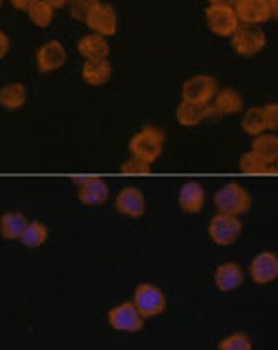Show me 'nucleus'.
I'll return each mask as SVG.
<instances>
[{"mask_svg":"<svg viewBox=\"0 0 278 350\" xmlns=\"http://www.w3.org/2000/svg\"><path fill=\"white\" fill-rule=\"evenodd\" d=\"M53 12H55V10H53L50 4H46L44 0H38V2H35V4L29 8L27 14H29L31 21H33L38 29H48L53 21Z\"/></svg>","mask_w":278,"mask_h":350,"instance_id":"bb28decb","label":"nucleus"},{"mask_svg":"<svg viewBox=\"0 0 278 350\" xmlns=\"http://www.w3.org/2000/svg\"><path fill=\"white\" fill-rule=\"evenodd\" d=\"M218 350H253L252 339L244 332L231 333L218 342Z\"/></svg>","mask_w":278,"mask_h":350,"instance_id":"cd10ccee","label":"nucleus"},{"mask_svg":"<svg viewBox=\"0 0 278 350\" xmlns=\"http://www.w3.org/2000/svg\"><path fill=\"white\" fill-rule=\"evenodd\" d=\"M252 150L257 152L263 160H267L270 166H275L278 158V135L277 133H261L257 137H253Z\"/></svg>","mask_w":278,"mask_h":350,"instance_id":"5701e85b","label":"nucleus"},{"mask_svg":"<svg viewBox=\"0 0 278 350\" xmlns=\"http://www.w3.org/2000/svg\"><path fill=\"white\" fill-rule=\"evenodd\" d=\"M77 50L86 62L88 59H109V53H111L107 38L101 35H96V33L82 36L79 44H77Z\"/></svg>","mask_w":278,"mask_h":350,"instance_id":"aec40b11","label":"nucleus"},{"mask_svg":"<svg viewBox=\"0 0 278 350\" xmlns=\"http://www.w3.org/2000/svg\"><path fill=\"white\" fill-rule=\"evenodd\" d=\"M113 77V67L109 59H88L82 65V80L88 86H105Z\"/></svg>","mask_w":278,"mask_h":350,"instance_id":"6ab92c4d","label":"nucleus"},{"mask_svg":"<svg viewBox=\"0 0 278 350\" xmlns=\"http://www.w3.org/2000/svg\"><path fill=\"white\" fill-rule=\"evenodd\" d=\"M67 63V50L60 40H50L42 44L36 52V67L40 72H55Z\"/></svg>","mask_w":278,"mask_h":350,"instance_id":"ddd939ff","label":"nucleus"},{"mask_svg":"<svg viewBox=\"0 0 278 350\" xmlns=\"http://www.w3.org/2000/svg\"><path fill=\"white\" fill-rule=\"evenodd\" d=\"M88 25V29L92 33L101 36H113L118 29V18H116V12L111 4L107 2H99L96 8L90 12V16L84 21Z\"/></svg>","mask_w":278,"mask_h":350,"instance_id":"9d476101","label":"nucleus"},{"mask_svg":"<svg viewBox=\"0 0 278 350\" xmlns=\"http://www.w3.org/2000/svg\"><path fill=\"white\" fill-rule=\"evenodd\" d=\"M240 172L242 174H270V172H275V166H270L269 162L263 160L257 152L250 150L240 158Z\"/></svg>","mask_w":278,"mask_h":350,"instance_id":"a878e982","label":"nucleus"},{"mask_svg":"<svg viewBox=\"0 0 278 350\" xmlns=\"http://www.w3.org/2000/svg\"><path fill=\"white\" fill-rule=\"evenodd\" d=\"M214 284L223 293L235 291L244 284V269L235 261L221 262L214 272Z\"/></svg>","mask_w":278,"mask_h":350,"instance_id":"2eb2a0df","label":"nucleus"},{"mask_svg":"<svg viewBox=\"0 0 278 350\" xmlns=\"http://www.w3.org/2000/svg\"><path fill=\"white\" fill-rule=\"evenodd\" d=\"M164 131L157 128V126H145L143 130H139L134 137L130 139V154L134 158H139L147 164H155L162 149H164Z\"/></svg>","mask_w":278,"mask_h":350,"instance_id":"f257e3e1","label":"nucleus"},{"mask_svg":"<svg viewBox=\"0 0 278 350\" xmlns=\"http://www.w3.org/2000/svg\"><path fill=\"white\" fill-rule=\"evenodd\" d=\"M210 107H212L214 114H219V116L238 114L244 109V97L236 92L235 88H223L216 94Z\"/></svg>","mask_w":278,"mask_h":350,"instance_id":"a211bd4d","label":"nucleus"},{"mask_svg":"<svg viewBox=\"0 0 278 350\" xmlns=\"http://www.w3.org/2000/svg\"><path fill=\"white\" fill-rule=\"evenodd\" d=\"M151 164L147 162H143V160H139V158L131 157L130 160H126L124 164L121 166L122 174H149L151 172Z\"/></svg>","mask_w":278,"mask_h":350,"instance_id":"c756f323","label":"nucleus"},{"mask_svg":"<svg viewBox=\"0 0 278 350\" xmlns=\"http://www.w3.org/2000/svg\"><path fill=\"white\" fill-rule=\"evenodd\" d=\"M204 202H206V191L199 181H187L183 185L177 196V204L183 213H191V215L200 213L204 210Z\"/></svg>","mask_w":278,"mask_h":350,"instance_id":"dca6fc26","label":"nucleus"},{"mask_svg":"<svg viewBox=\"0 0 278 350\" xmlns=\"http://www.w3.org/2000/svg\"><path fill=\"white\" fill-rule=\"evenodd\" d=\"M242 221L235 215L218 213L214 215L208 225V237L214 244L218 245H233L242 237Z\"/></svg>","mask_w":278,"mask_h":350,"instance_id":"39448f33","label":"nucleus"},{"mask_svg":"<svg viewBox=\"0 0 278 350\" xmlns=\"http://www.w3.org/2000/svg\"><path fill=\"white\" fill-rule=\"evenodd\" d=\"M114 208L118 213L126 215V217L138 219L141 217L145 210H147V204H145V196L139 191L138 187H124L121 193L116 194L114 198Z\"/></svg>","mask_w":278,"mask_h":350,"instance_id":"4468645a","label":"nucleus"},{"mask_svg":"<svg viewBox=\"0 0 278 350\" xmlns=\"http://www.w3.org/2000/svg\"><path fill=\"white\" fill-rule=\"evenodd\" d=\"M35 2H38V0H10V4L16 10H19V12H29V8H31Z\"/></svg>","mask_w":278,"mask_h":350,"instance_id":"2f4dec72","label":"nucleus"},{"mask_svg":"<svg viewBox=\"0 0 278 350\" xmlns=\"http://www.w3.org/2000/svg\"><path fill=\"white\" fill-rule=\"evenodd\" d=\"M73 183L79 187V200L90 208H99L109 200V185L101 177H75Z\"/></svg>","mask_w":278,"mask_h":350,"instance_id":"1a4fd4ad","label":"nucleus"},{"mask_svg":"<svg viewBox=\"0 0 278 350\" xmlns=\"http://www.w3.org/2000/svg\"><path fill=\"white\" fill-rule=\"evenodd\" d=\"M48 234H50V230H48V227L44 225L42 221H29V225H27L25 232H23V237H21L19 242L25 247L36 250V247L46 244Z\"/></svg>","mask_w":278,"mask_h":350,"instance_id":"393cba45","label":"nucleus"},{"mask_svg":"<svg viewBox=\"0 0 278 350\" xmlns=\"http://www.w3.org/2000/svg\"><path fill=\"white\" fill-rule=\"evenodd\" d=\"M46 4H50L53 10H60V8H65L67 4H69V0H44Z\"/></svg>","mask_w":278,"mask_h":350,"instance_id":"f704fd0d","label":"nucleus"},{"mask_svg":"<svg viewBox=\"0 0 278 350\" xmlns=\"http://www.w3.org/2000/svg\"><path fill=\"white\" fill-rule=\"evenodd\" d=\"M212 113V107L210 105H199V103H191V101H183L175 109V120L183 128H194L200 126L208 118Z\"/></svg>","mask_w":278,"mask_h":350,"instance_id":"f3484780","label":"nucleus"},{"mask_svg":"<svg viewBox=\"0 0 278 350\" xmlns=\"http://www.w3.org/2000/svg\"><path fill=\"white\" fill-rule=\"evenodd\" d=\"M275 172H278V158H277V162H275Z\"/></svg>","mask_w":278,"mask_h":350,"instance_id":"e433bc0d","label":"nucleus"},{"mask_svg":"<svg viewBox=\"0 0 278 350\" xmlns=\"http://www.w3.org/2000/svg\"><path fill=\"white\" fill-rule=\"evenodd\" d=\"M107 322L114 332L121 333H139L145 327V318L139 314L131 301H124L121 305L113 306L107 312Z\"/></svg>","mask_w":278,"mask_h":350,"instance_id":"20e7f679","label":"nucleus"},{"mask_svg":"<svg viewBox=\"0 0 278 350\" xmlns=\"http://www.w3.org/2000/svg\"><path fill=\"white\" fill-rule=\"evenodd\" d=\"M214 204L218 208V213H225V215H242L250 210L252 206V196L244 189L242 185L231 181V183L223 185L219 189L216 196H214Z\"/></svg>","mask_w":278,"mask_h":350,"instance_id":"f03ea898","label":"nucleus"},{"mask_svg":"<svg viewBox=\"0 0 278 350\" xmlns=\"http://www.w3.org/2000/svg\"><path fill=\"white\" fill-rule=\"evenodd\" d=\"M265 118H267V130L278 131V103H269L263 107Z\"/></svg>","mask_w":278,"mask_h":350,"instance_id":"7c9ffc66","label":"nucleus"},{"mask_svg":"<svg viewBox=\"0 0 278 350\" xmlns=\"http://www.w3.org/2000/svg\"><path fill=\"white\" fill-rule=\"evenodd\" d=\"M250 278L257 286H267L278 278V255L273 252H261L250 262Z\"/></svg>","mask_w":278,"mask_h":350,"instance_id":"9b49d317","label":"nucleus"},{"mask_svg":"<svg viewBox=\"0 0 278 350\" xmlns=\"http://www.w3.org/2000/svg\"><path fill=\"white\" fill-rule=\"evenodd\" d=\"M242 130L252 135V137H257L261 133L267 131V118H265V111L263 107H250L242 116Z\"/></svg>","mask_w":278,"mask_h":350,"instance_id":"b1692460","label":"nucleus"},{"mask_svg":"<svg viewBox=\"0 0 278 350\" xmlns=\"http://www.w3.org/2000/svg\"><path fill=\"white\" fill-rule=\"evenodd\" d=\"M210 6H231V8H235L236 0H208Z\"/></svg>","mask_w":278,"mask_h":350,"instance_id":"72a5a7b5","label":"nucleus"},{"mask_svg":"<svg viewBox=\"0 0 278 350\" xmlns=\"http://www.w3.org/2000/svg\"><path fill=\"white\" fill-rule=\"evenodd\" d=\"M206 23L214 35L225 36V38H231L240 27L235 8H231V6H208Z\"/></svg>","mask_w":278,"mask_h":350,"instance_id":"6e6552de","label":"nucleus"},{"mask_svg":"<svg viewBox=\"0 0 278 350\" xmlns=\"http://www.w3.org/2000/svg\"><path fill=\"white\" fill-rule=\"evenodd\" d=\"M27 225H29V219L25 217V213H21V211H6L0 217V237L4 238V240H10V242L21 240Z\"/></svg>","mask_w":278,"mask_h":350,"instance_id":"412c9836","label":"nucleus"},{"mask_svg":"<svg viewBox=\"0 0 278 350\" xmlns=\"http://www.w3.org/2000/svg\"><path fill=\"white\" fill-rule=\"evenodd\" d=\"M10 52V38L6 33L0 31V59H4Z\"/></svg>","mask_w":278,"mask_h":350,"instance_id":"473e14b6","label":"nucleus"},{"mask_svg":"<svg viewBox=\"0 0 278 350\" xmlns=\"http://www.w3.org/2000/svg\"><path fill=\"white\" fill-rule=\"evenodd\" d=\"M27 90L21 82H10L0 88V107L6 111H18L25 105Z\"/></svg>","mask_w":278,"mask_h":350,"instance_id":"4be33fe9","label":"nucleus"},{"mask_svg":"<svg viewBox=\"0 0 278 350\" xmlns=\"http://www.w3.org/2000/svg\"><path fill=\"white\" fill-rule=\"evenodd\" d=\"M270 8H273V16H277L278 18V0H269Z\"/></svg>","mask_w":278,"mask_h":350,"instance_id":"c9c22d12","label":"nucleus"},{"mask_svg":"<svg viewBox=\"0 0 278 350\" xmlns=\"http://www.w3.org/2000/svg\"><path fill=\"white\" fill-rule=\"evenodd\" d=\"M218 94V82L210 75H194L181 86V99L199 105H210Z\"/></svg>","mask_w":278,"mask_h":350,"instance_id":"423d86ee","label":"nucleus"},{"mask_svg":"<svg viewBox=\"0 0 278 350\" xmlns=\"http://www.w3.org/2000/svg\"><path fill=\"white\" fill-rule=\"evenodd\" d=\"M236 18L246 25H261L273 18L269 0H236Z\"/></svg>","mask_w":278,"mask_h":350,"instance_id":"f8f14e48","label":"nucleus"},{"mask_svg":"<svg viewBox=\"0 0 278 350\" xmlns=\"http://www.w3.org/2000/svg\"><path fill=\"white\" fill-rule=\"evenodd\" d=\"M231 46L238 55L253 57L267 46V36L257 25L238 27V31L231 36Z\"/></svg>","mask_w":278,"mask_h":350,"instance_id":"0eeeda50","label":"nucleus"},{"mask_svg":"<svg viewBox=\"0 0 278 350\" xmlns=\"http://www.w3.org/2000/svg\"><path fill=\"white\" fill-rule=\"evenodd\" d=\"M99 4V0H69V14L71 18L79 19V21H86L90 12Z\"/></svg>","mask_w":278,"mask_h":350,"instance_id":"c85d7f7f","label":"nucleus"},{"mask_svg":"<svg viewBox=\"0 0 278 350\" xmlns=\"http://www.w3.org/2000/svg\"><path fill=\"white\" fill-rule=\"evenodd\" d=\"M131 303L136 305L139 314L147 318H155L160 316L166 310V295L162 289L155 286V284H139L138 288L134 289V299Z\"/></svg>","mask_w":278,"mask_h":350,"instance_id":"7ed1b4c3","label":"nucleus"},{"mask_svg":"<svg viewBox=\"0 0 278 350\" xmlns=\"http://www.w3.org/2000/svg\"><path fill=\"white\" fill-rule=\"evenodd\" d=\"M0 6H2V0H0Z\"/></svg>","mask_w":278,"mask_h":350,"instance_id":"4c0bfd02","label":"nucleus"}]
</instances>
